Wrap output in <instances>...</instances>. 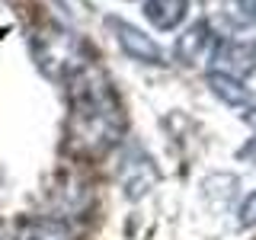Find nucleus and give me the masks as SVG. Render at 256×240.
I'll return each instance as SVG.
<instances>
[{"label":"nucleus","instance_id":"nucleus-1","mask_svg":"<svg viewBox=\"0 0 256 240\" xmlns=\"http://www.w3.org/2000/svg\"><path fill=\"white\" fill-rule=\"evenodd\" d=\"M70 84V109L64 122V148L74 157H102L122 141L125 116L112 93L109 80L96 70L80 68L68 77Z\"/></svg>","mask_w":256,"mask_h":240},{"label":"nucleus","instance_id":"nucleus-2","mask_svg":"<svg viewBox=\"0 0 256 240\" xmlns=\"http://www.w3.org/2000/svg\"><path fill=\"white\" fill-rule=\"evenodd\" d=\"M36 58H38L45 74L61 77V80H68L70 74H77V70L84 68L77 38L70 36V32L58 29V26H52L45 36L36 38Z\"/></svg>","mask_w":256,"mask_h":240},{"label":"nucleus","instance_id":"nucleus-3","mask_svg":"<svg viewBox=\"0 0 256 240\" xmlns=\"http://www.w3.org/2000/svg\"><path fill=\"white\" fill-rule=\"evenodd\" d=\"M214 52H218V38H214L212 26H208L205 20L192 22V26L180 36V42H176V58L182 64H189V68H198V64L212 61Z\"/></svg>","mask_w":256,"mask_h":240},{"label":"nucleus","instance_id":"nucleus-4","mask_svg":"<svg viewBox=\"0 0 256 240\" xmlns=\"http://www.w3.org/2000/svg\"><path fill=\"white\" fill-rule=\"evenodd\" d=\"M109 29L116 32L118 45L128 58L134 61H144V64H164V48H160L150 36H144L141 29H134L132 22L118 20V16H109Z\"/></svg>","mask_w":256,"mask_h":240},{"label":"nucleus","instance_id":"nucleus-5","mask_svg":"<svg viewBox=\"0 0 256 240\" xmlns=\"http://www.w3.org/2000/svg\"><path fill=\"white\" fill-rule=\"evenodd\" d=\"M208 86H212V93L218 96L221 102H228V106H250L253 102V93L250 86H244V80L234 77V74H224V70H212L208 74Z\"/></svg>","mask_w":256,"mask_h":240},{"label":"nucleus","instance_id":"nucleus-6","mask_svg":"<svg viewBox=\"0 0 256 240\" xmlns=\"http://www.w3.org/2000/svg\"><path fill=\"white\" fill-rule=\"evenodd\" d=\"M186 10H189V0H148V4H144V16H148L150 26L160 29V32L176 29L186 20Z\"/></svg>","mask_w":256,"mask_h":240},{"label":"nucleus","instance_id":"nucleus-7","mask_svg":"<svg viewBox=\"0 0 256 240\" xmlns=\"http://www.w3.org/2000/svg\"><path fill=\"white\" fill-rule=\"evenodd\" d=\"M214 61L221 64L224 74H250L253 64H256V48L250 42H230V45H221L218 52H214Z\"/></svg>","mask_w":256,"mask_h":240},{"label":"nucleus","instance_id":"nucleus-8","mask_svg":"<svg viewBox=\"0 0 256 240\" xmlns=\"http://www.w3.org/2000/svg\"><path fill=\"white\" fill-rule=\"evenodd\" d=\"M16 240H77V234L58 218H32L20 224Z\"/></svg>","mask_w":256,"mask_h":240},{"label":"nucleus","instance_id":"nucleus-9","mask_svg":"<svg viewBox=\"0 0 256 240\" xmlns=\"http://www.w3.org/2000/svg\"><path fill=\"white\" fill-rule=\"evenodd\" d=\"M224 20L234 29H246L256 22V0H228L224 4Z\"/></svg>","mask_w":256,"mask_h":240},{"label":"nucleus","instance_id":"nucleus-10","mask_svg":"<svg viewBox=\"0 0 256 240\" xmlns=\"http://www.w3.org/2000/svg\"><path fill=\"white\" fill-rule=\"evenodd\" d=\"M237 224L240 228H256V189L244 198V205L237 212Z\"/></svg>","mask_w":256,"mask_h":240},{"label":"nucleus","instance_id":"nucleus-11","mask_svg":"<svg viewBox=\"0 0 256 240\" xmlns=\"http://www.w3.org/2000/svg\"><path fill=\"white\" fill-rule=\"evenodd\" d=\"M237 157H240V160H246V164H256V138H250V141H246L244 148L237 150Z\"/></svg>","mask_w":256,"mask_h":240},{"label":"nucleus","instance_id":"nucleus-12","mask_svg":"<svg viewBox=\"0 0 256 240\" xmlns=\"http://www.w3.org/2000/svg\"><path fill=\"white\" fill-rule=\"evenodd\" d=\"M0 240H16V234H13V230H10V228H6V224H4V221H0Z\"/></svg>","mask_w":256,"mask_h":240},{"label":"nucleus","instance_id":"nucleus-13","mask_svg":"<svg viewBox=\"0 0 256 240\" xmlns=\"http://www.w3.org/2000/svg\"><path fill=\"white\" fill-rule=\"evenodd\" d=\"M244 118H246V122H250V125H256V109H253V112H246Z\"/></svg>","mask_w":256,"mask_h":240}]
</instances>
